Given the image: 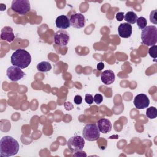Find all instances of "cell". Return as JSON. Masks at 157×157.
<instances>
[{
    "mask_svg": "<svg viewBox=\"0 0 157 157\" xmlns=\"http://www.w3.org/2000/svg\"><path fill=\"white\" fill-rule=\"evenodd\" d=\"M85 100L88 104H91L94 101L93 96L91 94H86L85 97Z\"/></svg>",
    "mask_w": 157,
    "mask_h": 157,
    "instance_id": "23",
    "label": "cell"
},
{
    "mask_svg": "<svg viewBox=\"0 0 157 157\" xmlns=\"http://www.w3.org/2000/svg\"><path fill=\"white\" fill-rule=\"evenodd\" d=\"M101 78L105 85H110L114 82L115 75L112 70H105L101 73Z\"/></svg>",
    "mask_w": 157,
    "mask_h": 157,
    "instance_id": "15",
    "label": "cell"
},
{
    "mask_svg": "<svg viewBox=\"0 0 157 157\" xmlns=\"http://www.w3.org/2000/svg\"><path fill=\"white\" fill-rule=\"evenodd\" d=\"M124 13L123 12H118L116 13V15H115V17H116V19L118 21H121L123 20L124 18Z\"/></svg>",
    "mask_w": 157,
    "mask_h": 157,
    "instance_id": "25",
    "label": "cell"
},
{
    "mask_svg": "<svg viewBox=\"0 0 157 157\" xmlns=\"http://www.w3.org/2000/svg\"><path fill=\"white\" fill-rule=\"evenodd\" d=\"M119 36L123 38H128L131 37L132 32L131 25L128 23H123L120 24L118 28Z\"/></svg>",
    "mask_w": 157,
    "mask_h": 157,
    "instance_id": "11",
    "label": "cell"
},
{
    "mask_svg": "<svg viewBox=\"0 0 157 157\" xmlns=\"http://www.w3.org/2000/svg\"><path fill=\"white\" fill-rule=\"evenodd\" d=\"M73 156H86L87 155L85 151H83L81 150V151L75 152V153H74Z\"/></svg>",
    "mask_w": 157,
    "mask_h": 157,
    "instance_id": "26",
    "label": "cell"
},
{
    "mask_svg": "<svg viewBox=\"0 0 157 157\" xmlns=\"http://www.w3.org/2000/svg\"><path fill=\"white\" fill-rule=\"evenodd\" d=\"M19 144L17 140L9 136H6L0 140V156L9 157L18 152Z\"/></svg>",
    "mask_w": 157,
    "mask_h": 157,
    "instance_id": "1",
    "label": "cell"
},
{
    "mask_svg": "<svg viewBox=\"0 0 157 157\" xmlns=\"http://www.w3.org/2000/svg\"><path fill=\"white\" fill-rule=\"evenodd\" d=\"M104 63H102V62H100V63H99L97 64V69H98V70H99V71L102 70V69H104Z\"/></svg>",
    "mask_w": 157,
    "mask_h": 157,
    "instance_id": "27",
    "label": "cell"
},
{
    "mask_svg": "<svg viewBox=\"0 0 157 157\" xmlns=\"http://www.w3.org/2000/svg\"><path fill=\"white\" fill-rule=\"evenodd\" d=\"M142 44L147 46L155 45L157 42V28L154 25L147 26L141 33Z\"/></svg>",
    "mask_w": 157,
    "mask_h": 157,
    "instance_id": "3",
    "label": "cell"
},
{
    "mask_svg": "<svg viewBox=\"0 0 157 157\" xmlns=\"http://www.w3.org/2000/svg\"><path fill=\"white\" fill-rule=\"evenodd\" d=\"M93 100L96 104H100L103 101V96L101 94H96L93 97Z\"/></svg>",
    "mask_w": 157,
    "mask_h": 157,
    "instance_id": "22",
    "label": "cell"
},
{
    "mask_svg": "<svg viewBox=\"0 0 157 157\" xmlns=\"http://www.w3.org/2000/svg\"><path fill=\"white\" fill-rule=\"evenodd\" d=\"M11 9L20 15H25L31 10L30 2L28 0H13Z\"/></svg>",
    "mask_w": 157,
    "mask_h": 157,
    "instance_id": "5",
    "label": "cell"
},
{
    "mask_svg": "<svg viewBox=\"0 0 157 157\" xmlns=\"http://www.w3.org/2000/svg\"><path fill=\"white\" fill-rule=\"evenodd\" d=\"M70 37L67 32L64 29H59L54 34V42L61 47L66 46L69 40Z\"/></svg>",
    "mask_w": 157,
    "mask_h": 157,
    "instance_id": "8",
    "label": "cell"
},
{
    "mask_svg": "<svg viewBox=\"0 0 157 157\" xmlns=\"http://www.w3.org/2000/svg\"><path fill=\"white\" fill-rule=\"evenodd\" d=\"M133 102L137 109H144L148 107L150 100L146 94L141 93L137 94L134 98Z\"/></svg>",
    "mask_w": 157,
    "mask_h": 157,
    "instance_id": "9",
    "label": "cell"
},
{
    "mask_svg": "<svg viewBox=\"0 0 157 157\" xmlns=\"http://www.w3.org/2000/svg\"><path fill=\"white\" fill-rule=\"evenodd\" d=\"M71 25L75 28H82L85 26V18L80 13H75L71 15L70 18Z\"/></svg>",
    "mask_w": 157,
    "mask_h": 157,
    "instance_id": "10",
    "label": "cell"
},
{
    "mask_svg": "<svg viewBox=\"0 0 157 157\" xmlns=\"http://www.w3.org/2000/svg\"><path fill=\"white\" fill-rule=\"evenodd\" d=\"M67 145L69 150L71 152H76L83 150L85 145L84 138L80 136H74L67 142Z\"/></svg>",
    "mask_w": 157,
    "mask_h": 157,
    "instance_id": "6",
    "label": "cell"
},
{
    "mask_svg": "<svg viewBox=\"0 0 157 157\" xmlns=\"http://www.w3.org/2000/svg\"><path fill=\"white\" fill-rule=\"evenodd\" d=\"M157 48V46L156 45H152L148 50V53L150 55V56L152 58H153L154 59L156 58L157 56V54H156V49Z\"/></svg>",
    "mask_w": 157,
    "mask_h": 157,
    "instance_id": "20",
    "label": "cell"
},
{
    "mask_svg": "<svg viewBox=\"0 0 157 157\" xmlns=\"http://www.w3.org/2000/svg\"><path fill=\"white\" fill-rule=\"evenodd\" d=\"M1 39L8 42H12L15 39L13 29L10 26L4 27L1 31Z\"/></svg>",
    "mask_w": 157,
    "mask_h": 157,
    "instance_id": "12",
    "label": "cell"
},
{
    "mask_svg": "<svg viewBox=\"0 0 157 157\" xmlns=\"http://www.w3.org/2000/svg\"><path fill=\"white\" fill-rule=\"evenodd\" d=\"M37 69L40 72H45L50 71L52 69V66L50 63L47 61H42L37 65Z\"/></svg>",
    "mask_w": 157,
    "mask_h": 157,
    "instance_id": "17",
    "label": "cell"
},
{
    "mask_svg": "<svg viewBox=\"0 0 157 157\" xmlns=\"http://www.w3.org/2000/svg\"><path fill=\"white\" fill-rule=\"evenodd\" d=\"M74 103L77 104V105L80 104L82 102V96L80 95H76L74 98Z\"/></svg>",
    "mask_w": 157,
    "mask_h": 157,
    "instance_id": "24",
    "label": "cell"
},
{
    "mask_svg": "<svg viewBox=\"0 0 157 157\" xmlns=\"http://www.w3.org/2000/svg\"><path fill=\"white\" fill-rule=\"evenodd\" d=\"M136 23H137V25L139 28L142 30L144 29L147 26V21L146 18L143 17H139L137 20Z\"/></svg>",
    "mask_w": 157,
    "mask_h": 157,
    "instance_id": "19",
    "label": "cell"
},
{
    "mask_svg": "<svg viewBox=\"0 0 157 157\" xmlns=\"http://www.w3.org/2000/svg\"><path fill=\"white\" fill-rule=\"evenodd\" d=\"M124 18L128 23L134 24L135 23H136L138 17L136 13L132 11H129L124 16Z\"/></svg>",
    "mask_w": 157,
    "mask_h": 157,
    "instance_id": "16",
    "label": "cell"
},
{
    "mask_svg": "<svg viewBox=\"0 0 157 157\" xmlns=\"http://www.w3.org/2000/svg\"><path fill=\"white\" fill-rule=\"evenodd\" d=\"M146 116L150 119H154L157 116V110L155 107H150L146 110Z\"/></svg>",
    "mask_w": 157,
    "mask_h": 157,
    "instance_id": "18",
    "label": "cell"
},
{
    "mask_svg": "<svg viewBox=\"0 0 157 157\" xmlns=\"http://www.w3.org/2000/svg\"><path fill=\"white\" fill-rule=\"evenodd\" d=\"M31 62V55L25 49H17L11 56V63L13 66L21 69L27 67L30 64Z\"/></svg>",
    "mask_w": 157,
    "mask_h": 157,
    "instance_id": "2",
    "label": "cell"
},
{
    "mask_svg": "<svg viewBox=\"0 0 157 157\" xmlns=\"http://www.w3.org/2000/svg\"><path fill=\"white\" fill-rule=\"evenodd\" d=\"M83 138L88 141H95L100 137V131L95 123L86 124L83 129Z\"/></svg>",
    "mask_w": 157,
    "mask_h": 157,
    "instance_id": "4",
    "label": "cell"
},
{
    "mask_svg": "<svg viewBox=\"0 0 157 157\" xmlns=\"http://www.w3.org/2000/svg\"><path fill=\"white\" fill-rule=\"evenodd\" d=\"M98 129L100 132L107 134L112 129V123L107 118H101L97 122Z\"/></svg>",
    "mask_w": 157,
    "mask_h": 157,
    "instance_id": "13",
    "label": "cell"
},
{
    "mask_svg": "<svg viewBox=\"0 0 157 157\" xmlns=\"http://www.w3.org/2000/svg\"><path fill=\"white\" fill-rule=\"evenodd\" d=\"M56 26L59 29H66L70 27V18L67 15H59L58 16L55 21Z\"/></svg>",
    "mask_w": 157,
    "mask_h": 157,
    "instance_id": "14",
    "label": "cell"
},
{
    "mask_svg": "<svg viewBox=\"0 0 157 157\" xmlns=\"http://www.w3.org/2000/svg\"><path fill=\"white\" fill-rule=\"evenodd\" d=\"M157 10H154L151 12L150 15V21L154 24H157Z\"/></svg>",
    "mask_w": 157,
    "mask_h": 157,
    "instance_id": "21",
    "label": "cell"
},
{
    "mask_svg": "<svg viewBox=\"0 0 157 157\" xmlns=\"http://www.w3.org/2000/svg\"><path fill=\"white\" fill-rule=\"evenodd\" d=\"M6 75L7 77L13 82H17L22 78L25 74L21 69V68L12 66L8 67L6 71Z\"/></svg>",
    "mask_w": 157,
    "mask_h": 157,
    "instance_id": "7",
    "label": "cell"
}]
</instances>
